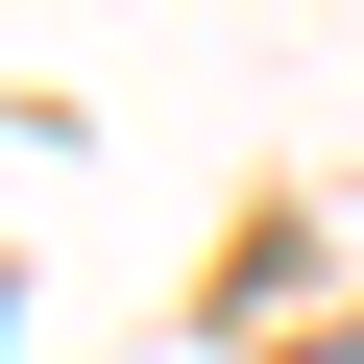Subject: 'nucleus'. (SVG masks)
I'll return each mask as SVG.
<instances>
[{
  "mask_svg": "<svg viewBox=\"0 0 364 364\" xmlns=\"http://www.w3.org/2000/svg\"><path fill=\"white\" fill-rule=\"evenodd\" d=\"M316 364H364V340H316Z\"/></svg>",
  "mask_w": 364,
  "mask_h": 364,
  "instance_id": "nucleus-1",
  "label": "nucleus"
}]
</instances>
